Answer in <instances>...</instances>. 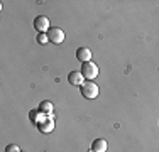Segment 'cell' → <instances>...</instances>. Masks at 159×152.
I'll return each instance as SVG.
<instances>
[{"instance_id": "cell-1", "label": "cell", "mask_w": 159, "mask_h": 152, "mask_svg": "<svg viewBox=\"0 0 159 152\" xmlns=\"http://www.w3.org/2000/svg\"><path fill=\"white\" fill-rule=\"evenodd\" d=\"M80 90H81L83 98H86V100H95L98 95H100V88H98V85H95L93 81H85L80 86Z\"/></svg>"}, {"instance_id": "cell-2", "label": "cell", "mask_w": 159, "mask_h": 152, "mask_svg": "<svg viewBox=\"0 0 159 152\" xmlns=\"http://www.w3.org/2000/svg\"><path fill=\"white\" fill-rule=\"evenodd\" d=\"M80 71H81V74L85 76V79H88V81H93V79L98 76V73H100V71H98V66L93 63V61L83 63L81 64V69H80Z\"/></svg>"}, {"instance_id": "cell-3", "label": "cell", "mask_w": 159, "mask_h": 152, "mask_svg": "<svg viewBox=\"0 0 159 152\" xmlns=\"http://www.w3.org/2000/svg\"><path fill=\"white\" fill-rule=\"evenodd\" d=\"M34 29L37 30V34H48V30L51 29L49 24V19L46 15H39V17L34 19Z\"/></svg>"}, {"instance_id": "cell-4", "label": "cell", "mask_w": 159, "mask_h": 152, "mask_svg": "<svg viewBox=\"0 0 159 152\" xmlns=\"http://www.w3.org/2000/svg\"><path fill=\"white\" fill-rule=\"evenodd\" d=\"M48 39L51 44H63L64 42V30L59 27H51L48 30Z\"/></svg>"}, {"instance_id": "cell-5", "label": "cell", "mask_w": 159, "mask_h": 152, "mask_svg": "<svg viewBox=\"0 0 159 152\" xmlns=\"http://www.w3.org/2000/svg\"><path fill=\"white\" fill-rule=\"evenodd\" d=\"M68 83L73 86H81L85 83V76L81 74V71H71L68 74Z\"/></svg>"}, {"instance_id": "cell-6", "label": "cell", "mask_w": 159, "mask_h": 152, "mask_svg": "<svg viewBox=\"0 0 159 152\" xmlns=\"http://www.w3.org/2000/svg\"><path fill=\"white\" fill-rule=\"evenodd\" d=\"M29 120H31L32 123L37 127V125L41 123V122L48 120V115H44L43 112H39V110L36 108V110H31V112H29Z\"/></svg>"}, {"instance_id": "cell-7", "label": "cell", "mask_w": 159, "mask_h": 152, "mask_svg": "<svg viewBox=\"0 0 159 152\" xmlns=\"http://www.w3.org/2000/svg\"><path fill=\"white\" fill-rule=\"evenodd\" d=\"M76 58H78V61H81V63H88V61H92V51H90L88 47H78L76 49Z\"/></svg>"}, {"instance_id": "cell-8", "label": "cell", "mask_w": 159, "mask_h": 152, "mask_svg": "<svg viewBox=\"0 0 159 152\" xmlns=\"http://www.w3.org/2000/svg\"><path fill=\"white\" fill-rule=\"evenodd\" d=\"M107 140L105 139H95L92 142V152H107Z\"/></svg>"}, {"instance_id": "cell-9", "label": "cell", "mask_w": 159, "mask_h": 152, "mask_svg": "<svg viewBox=\"0 0 159 152\" xmlns=\"http://www.w3.org/2000/svg\"><path fill=\"white\" fill-rule=\"evenodd\" d=\"M39 112H43L44 115H51L52 117V112H54V105L51 103V101H48V100H44V101H41L39 103Z\"/></svg>"}, {"instance_id": "cell-10", "label": "cell", "mask_w": 159, "mask_h": 152, "mask_svg": "<svg viewBox=\"0 0 159 152\" xmlns=\"http://www.w3.org/2000/svg\"><path fill=\"white\" fill-rule=\"evenodd\" d=\"M37 128H39L43 134H49V132H52L54 130V122H52V118L51 120H44V122H41L39 125H37Z\"/></svg>"}, {"instance_id": "cell-11", "label": "cell", "mask_w": 159, "mask_h": 152, "mask_svg": "<svg viewBox=\"0 0 159 152\" xmlns=\"http://www.w3.org/2000/svg\"><path fill=\"white\" fill-rule=\"evenodd\" d=\"M37 42H39V44H48L49 42L48 34H37Z\"/></svg>"}, {"instance_id": "cell-12", "label": "cell", "mask_w": 159, "mask_h": 152, "mask_svg": "<svg viewBox=\"0 0 159 152\" xmlns=\"http://www.w3.org/2000/svg\"><path fill=\"white\" fill-rule=\"evenodd\" d=\"M5 152H20V149H19V145H16V144H10V145L5 147Z\"/></svg>"}]
</instances>
